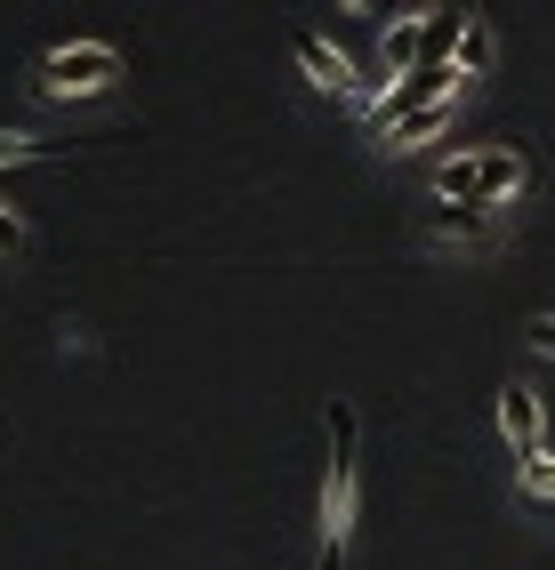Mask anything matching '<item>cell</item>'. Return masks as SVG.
Listing matches in <instances>:
<instances>
[{"label": "cell", "instance_id": "obj_14", "mask_svg": "<svg viewBox=\"0 0 555 570\" xmlns=\"http://www.w3.org/2000/svg\"><path fill=\"white\" fill-rule=\"evenodd\" d=\"M17 249H25V217L0 209V257H17Z\"/></svg>", "mask_w": 555, "mask_h": 570}, {"label": "cell", "instance_id": "obj_3", "mask_svg": "<svg viewBox=\"0 0 555 570\" xmlns=\"http://www.w3.org/2000/svg\"><path fill=\"white\" fill-rule=\"evenodd\" d=\"M467 81H459V65H419L411 81H395L387 97H370V129H395V121H411V112H427V105H451Z\"/></svg>", "mask_w": 555, "mask_h": 570}, {"label": "cell", "instance_id": "obj_1", "mask_svg": "<svg viewBox=\"0 0 555 570\" xmlns=\"http://www.w3.org/2000/svg\"><path fill=\"white\" fill-rule=\"evenodd\" d=\"M322 426H330V466H322V554H314V570H347L354 482H362V417H354V402H330Z\"/></svg>", "mask_w": 555, "mask_h": 570}, {"label": "cell", "instance_id": "obj_10", "mask_svg": "<svg viewBox=\"0 0 555 570\" xmlns=\"http://www.w3.org/2000/svg\"><path fill=\"white\" fill-rule=\"evenodd\" d=\"M435 234L475 249V242H491V209H442V202H435Z\"/></svg>", "mask_w": 555, "mask_h": 570}, {"label": "cell", "instance_id": "obj_13", "mask_svg": "<svg viewBox=\"0 0 555 570\" xmlns=\"http://www.w3.org/2000/svg\"><path fill=\"white\" fill-rule=\"evenodd\" d=\"M524 354L555 362V314H532V322H524Z\"/></svg>", "mask_w": 555, "mask_h": 570}, {"label": "cell", "instance_id": "obj_6", "mask_svg": "<svg viewBox=\"0 0 555 570\" xmlns=\"http://www.w3.org/2000/svg\"><path fill=\"white\" fill-rule=\"evenodd\" d=\"M524 185H532V169H524V154L515 145H484V177H475V209H507V202H524Z\"/></svg>", "mask_w": 555, "mask_h": 570}, {"label": "cell", "instance_id": "obj_2", "mask_svg": "<svg viewBox=\"0 0 555 570\" xmlns=\"http://www.w3.org/2000/svg\"><path fill=\"white\" fill-rule=\"evenodd\" d=\"M121 49H105V41H65V49H41L32 57V89L72 105V97H105V89H121Z\"/></svg>", "mask_w": 555, "mask_h": 570}, {"label": "cell", "instance_id": "obj_9", "mask_svg": "<svg viewBox=\"0 0 555 570\" xmlns=\"http://www.w3.org/2000/svg\"><path fill=\"white\" fill-rule=\"evenodd\" d=\"M451 65H459V81H484V72L499 65V32H491L484 17H467V32H459V57H451Z\"/></svg>", "mask_w": 555, "mask_h": 570}, {"label": "cell", "instance_id": "obj_11", "mask_svg": "<svg viewBox=\"0 0 555 570\" xmlns=\"http://www.w3.org/2000/svg\"><path fill=\"white\" fill-rule=\"evenodd\" d=\"M515 490H524V499H539V507H555V450H539V459L515 466Z\"/></svg>", "mask_w": 555, "mask_h": 570}, {"label": "cell", "instance_id": "obj_12", "mask_svg": "<svg viewBox=\"0 0 555 570\" xmlns=\"http://www.w3.org/2000/svg\"><path fill=\"white\" fill-rule=\"evenodd\" d=\"M25 161H49V145L25 129H0V169H25Z\"/></svg>", "mask_w": 555, "mask_h": 570}, {"label": "cell", "instance_id": "obj_5", "mask_svg": "<svg viewBox=\"0 0 555 570\" xmlns=\"http://www.w3.org/2000/svg\"><path fill=\"white\" fill-rule=\"evenodd\" d=\"M499 434H507L515 459H539L547 450V402L532 386H499Z\"/></svg>", "mask_w": 555, "mask_h": 570}, {"label": "cell", "instance_id": "obj_7", "mask_svg": "<svg viewBox=\"0 0 555 570\" xmlns=\"http://www.w3.org/2000/svg\"><path fill=\"white\" fill-rule=\"evenodd\" d=\"M427 57H435V9L395 17V24H387V72H395V81H411Z\"/></svg>", "mask_w": 555, "mask_h": 570}, {"label": "cell", "instance_id": "obj_4", "mask_svg": "<svg viewBox=\"0 0 555 570\" xmlns=\"http://www.w3.org/2000/svg\"><path fill=\"white\" fill-rule=\"evenodd\" d=\"M290 57H299V72H306V81H314L322 97H354V105H370V89L354 81V65H347L339 49H330L322 32H290Z\"/></svg>", "mask_w": 555, "mask_h": 570}, {"label": "cell", "instance_id": "obj_8", "mask_svg": "<svg viewBox=\"0 0 555 570\" xmlns=\"http://www.w3.org/2000/svg\"><path fill=\"white\" fill-rule=\"evenodd\" d=\"M451 121H459V97H451V105H427V112H411V121H395V129H387V145H395V154H419V145H435Z\"/></svg>", "mask_w": 555, "mask_h": 570}]
</instances>
